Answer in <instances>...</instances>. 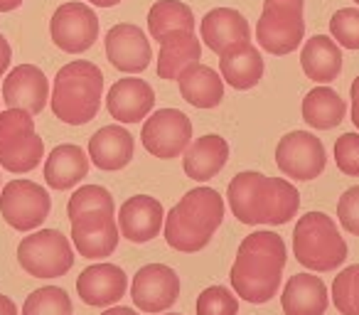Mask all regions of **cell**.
Instances as JSON below:
<instances>
[{"label": "cell", "instance_id": "1", "mask_svg": "<svg viewBox=\"0 0 359 315\" xmlns=\"http://www.w3.org/2000/svg\"><path fill=\"white\" fill-rule=\"evenodd\" d=\"M288 261L285 241L273 232H254L244 236L231 266V286L246 303H269L280 286Z\"/></svg>", "mask_w": 359, "mask_h": 315}, {"label": "cell", "instance_id": "2", "mask_svg": "<svg viewBox=\"0 0 359 315\" xmlns=\"http://www.w3.org/2000/svg\"><path fill=\"white\" fill-rule=\"evenodd\" d=\"M226 200L241 224H285L298 215L300 192L283 177L246 170L229 182Z\"/></svg>", "mask_w": 359, "mask_h": 315}, {"label": "cell", "instance_id": "3", "mask_svg": "<svg viewBox=\"0 0 359 315\" xmlns=\"http://www.w3.org/2000/svg\"><path fill=\"white\" fill-rule=\"evenodd\" d=\"M224 220V200L212 187H195L165 215V241L175 251L195 254L212 241Z\"/></svg>", "mask_w": 359, "mask_h": 315}, {"label": "cell", "instance_id": "4", "mask_svg": "<svg viewBox=\"0 0 359 315\" xmlns=\"http://www.w3.org/2000/svg\"><path fill=\"white\" fill-rule=\"evenodd\" d=\"M104 94V74L94 62L76 60L65 65L55 76L52 111L62 123L84 126L99 114Z\"/></svg>", "mask_w": 359, "mask_h": 315}, {"label": "cell", "instance_id": "5", "mask_svg": "<svg viewBox=\"0 0 359 315\" xmlns=\"http://www.w3.org/2000/svg\"><path fill=\"white\" fill-rule=\"evenodd\" d=\"M295 259L310 271H334L347 259V244L337 232L332 217L325 212H308L298 220L293 229Z\"/></svg>", "mask_w": 359, "mask_h": 315}, {"label": "cell", "instance_id": "6", "mask_svg": "<svg viewBox=\"0 0 359 315\" xmlns=\"http://www.w3.org/2000/svg\"><path fill=\"white\" fill-rule=\"evenodd\" d=\"M45 143L35 133L32 114L20 109H8L0 114V166L3 170L32 173L42 163Z\"/></svg>", "mask_w": 359, "mask_h": 315}, {"label": "cell", "instance_id": "7", "mask_svg": "<svg viewBox=\"0 0 359 315\" xmlns=\"http://www.w3.org/2000/svg\"><path fill=\"white\" fill-rule=\"evenodd\" d=\"M305 37L303 0H264L256 40L269 55H290Z\"/></svg>", "mask_w": 359, "mask_h": 315}, {"label": "cell", "instance_id": "8", "mask_svg": "<svg viewBox=\"0 0 359 315\" xmlns=\"http://www.w3.org/2000/svg\"><path fill=\"white\" fill-rule=\"evenodd\" d=\"M18 261L32 279H60L74 266V251L62 232L42 229L20 241Z\"/></svg>", "mask_w": 359, "mask_h": 315}, {"label": "cell", "instance_id": "9", "mask_svg": "<svg viewBox=\"0 0 359 315\" xmlns=\"http://www.w3.org/2000/svg\"><path fill=\"white\" fill-rule=\"evenodd\" d=\"M52 200L42 185L32 180H11L0 195V215L13 229L32 232L50 217Z\"/></svg>", "mask_w": 359, "mask_h": 315}, {"label": "cell", "instance_id": "10", "mask_svg": "<svg viewBox=\"0 0 359 315\" xmlns=\"http://www.w3.org/2000/svg\"><path fill=\"white\" fill-rule=\"evenodd\" d=\"M276 163L285 177L315 180L318 175H323L327 158H325V145L318 135L308 133V130H290L278 140Z\"/></svg>", "mask_w": 359, "mask_h": 315}, {"label": "cell", "instance_id": "11", "mask_svg": "<svg viewBox=\"0 0 359 315\" xmlns=\"http://www.w3.org/2000/svg\"><path fill=\"white\" fill-rule=\"evenodd\" d=\"M52 42L67 55H81L99 40V18L86 3H65L50 22Z\"/></svg>", "mask_w": 359, "mask_h": 315}, {"label": "cell", "instance_id": "12", "mask_svg": "<svg viewBox=\"0 0 359 315\" xmlns=\"http://www.w3.org/2000/svg\"><path fill=\"white\" fill-rule=\"evenodd\" d=\"M140 140L155 158H163V161L177 158L190 148L192 121L177 109H160L150 119H145Z\"/></svg>", "mask_w": 359, "mask_h": 315}, {"label": "cell", "instance_id": "13", "mask_svg": "<svg viewBox=\"0 0 359 315\" xmlns=\"http://www.w3.org/2000/svg\"><path fill=\"white\" fill-rule=\"evenodd\" d=\"M180 295V276L165 264H148L135 274L130 298L140 313H163Z\"/></svg>", "mask_w": 359, "mask_h": 315}, {"label": "cell", "instance_id": "14", "mask_svg": "<svg viewBox=\"0 0 359 315\" xmlns=\"http://www.w3.org/2000/svg\"><path fill=\"white\" fill-rule=\"evenodd\" d=\"M106 57L118 72L126 74H138L153 60V50L145 37V32L138 25L121 22L106 32Z\"/></svg>", "mask_w": 359, "mask_h": 315}, {"label": "cell", "instance_id": "15", "mask_svg": "<svg viewBox=\"0 0 359 315\" xmlns=\"http://www.w3.org/2000/svg\"><path fill=\"white\" fill-rule=\"evenodd\" d=\"M50 99V84L40 67L20 65L3 81V101L8 109H20L27 114H42Z\"/></svg>", "mask_w": 359, "mask_h": 315}, {"label": "cell", "instance_id": "16", "mask_svg": "<svg viewBox=\"0 0 359 315\" xmlns=\"http://www.w3.org/2000/svg\"><path fill=\"white\" fill-rule=\"evenodd\" d=\"M72 241L84 259H106L118 246V224L106 212L81 215L72 222Z\"/></svg>", "mask_w": 359, "mask_h": 315}, {"label": "cell", "instance_id": "17", "mask_svg": "<svg viewBox=\"0 0 359 315\" xmlns=\"http://www.w3.org/2000/svg\"><path fill=\"white\" fill-rule=\"evenodd\" d=\"M155 106V91L138 76L118 79L109 89L106 109L118 123H140Z\"/></svg>", "mask_w": 359, "mask_h": 315}, {"label": "cell", "instance_id": "18", "mask_svg": "<svg viewBox=\"0 0 359 315\" xmlns=\"http://www.w3.org/2000/svg\"><path fill=\"white\" fill-rule=\"evenodd\" d=\"M165 224V210L155 197L135 195L121 205L118 229L133 244H145L160 234V227Z\"/></svg>", "mask_w": 359, "mask_h": 315}, {"label": "cell", "instance_id": "19", "mask_svg": "<svg viewBox=\"0 0 359 315\" xmlns=\"http://www.w3.org/2000/svg\"><path fill=\"white\" fill-rule=\"evenodd\" d=\"M126 288H128V279L123 269L116 264H94L81 271V276L76 279V290L81 300L94 308L118 303L126 295Z\"/></svg>", "mask_w": 359, "mask_h": 315}, {"label": "cell", "instance_id": "20", "mask_svg": "<svg viewBox=\"0 0 359 315\" xmlns=\"http://www.w3.org/2000/svg\"><path fill=\"white\" fill-rule=\"evenodd\" d=\"M200 35L212 52L222 55L239 42H249L251 27L246 18L234 8H215L200 22Z\"/></svg>", "mask_w": 359, "mask_h": 315}, {"label": "cell", "instance_id": "21", "mask_svg": "<svg viewBox=\"0 0 359 315\" xmlns=\"http://www.w3.org/2000/svg\"><path fill=\"white\" fill-rule=\"evenodd\" d=\"M135 140L121 123H111L99 128L89 140V158L99 170L116 173L126 168L133 158Z\"/></svg>", "mask_w": 359, "mask_h": 315}, {"label": "cell", "instance_id": "22", "mask_svg": "<svg viewBox=\"0 0 359 315\" xmlns=\"http://www.w3.org/2000/svg\"><path fill=\"white\" fill-rule=\"evenodd\" d=\"M222 79L234 89H254L264 76V57L251 42H239L219 55Z\"/></svg>", "mask_w": 359, "mask_h": 315}, {"label": "cell", "instance_id": "23", "mask_svg": "<svg viewBox=\"0 0 359 315\" xmlns=\"http://www.w3.org/2000/svg\"><path fill=\"white\" fill-rule=\"evenodd\" d=\"M280 305H283L285 315H325L327 286L315 274H295L285 283Z\"/></svg>", "mask_w": 359, "mask_h": 315}, {"label": "cell", "instance_id": "24", "mask_svg": "<svg viewBox=\"0 0 359 315\" xmlns=\"http://www.w3.org/2000/svg\"><path fill=\"white\" fill-rule=\"evenodd\" d=\"M180 94L195 109H215L224 99V79L212 67L195 62L177 76Z\"/></svg>", "mask_w": 359, "mask_h": 315}, {"label": "cell", "instance_id": "25", "mask_svg": "<svg viewBox=\"0 0 359 315\" xmlns=\"http://www.w3.org/2000/svg\"><path fill=\"white\" fill-rule=\"evenodd\" d=\"M89 173V155L74 143H62L47 155L45 182L52 190H69Z\"/></svg>", "mask_w": 359, "mask_h": 315}, {"label": "cell", "instance_id": "26", "mask_svg": "<svg viewBox=\"0 0 359 315\" xmlns=\"http://www.w3.org/2000/svg\"><path fill=\"white\" fill-rule=\"evenodd\" d=\"M202 60V45L195 32H170L160 40L158 74L160 79L177 81L182 69Z\"/></svg>", "mask_w": 359, "mask_h": 315}, {"label": "cell", "instance_id": "27", "mask_svg": "<svg viewBox=\"0 0 359 315\" xmlns=\"http://www.w3.org/2000/svg\"><path fill=\"white\" fill-rule=\"evenodd\" d=\"M229 161V143L222 135H202L187 148L185 153V173L197 182L212 180Z\"/></svg>", "mask_w": 359, "mask_h": 315}, {"label": "cell", "instance_id": "28", "mask_svg": "<svg viewBox=\"0 0 359 315\" xmlns=\"http://www.w3.org/2000/svg\"><path fill=\"white\" fill-rule=\"evenodd\" d=\"M300 65L308 79L327 84V81L337 79L342 72V52L339 45L327 35H315L305 42L303 52H300Z\"/></svg>", "mask_w": 359, "mask_h": 315}, {"label": "cell", "instance_id": "29", "mask_svg": "<svg viewBox=\"0 0 359 315\" xmlns=\"http://www.w3.org/2000/svg\"><path fill=\"white\" fill-rule=\"evenodd\" d=\"M344 114H347V104H344L342 96L334 89H330V86H315L303 99L305 123L318 130H330V128H334V126H339Z\"/></svg>", "mask_w": 359, "mask_h": 315}, {"label": "cell", "instance_id": "30", "mask_svg": "<svg viewBox=\"0 0 359 315\" xmlns=\"http://www.w3.org/2000/svg\"><path fill=\"white\" fill-rule=\"evenodd\" d=\"M195 13L180 0H158L148 11V30L158 42L170 32H195Z\"/></svg>", "mask_w": 359, "mask_h": 315}, {"label": "cell", "instance_id": "31", "mask_svg": "<svg viewBox=\"0 0 359 315\" xmlns=\"http://www.w3.org/2000/svg\"><path fill=\"white\" fill-rule=\"evenodd\" d=\"M91 212H106V215H114L116 205L114 197L106 187L101 185H84L69 197V205H67V217L72 222L79 220L81 215H91Z\"/></svg>", "mask_w": 359, "mask_h": 315}, {"label": "cell", "instance_id": "32", "mask_svg": "<svg viewBox=\"0 0 359 315\" xmlns=\"http://www.w3.org/2000/svg\"><path fill=\"white\" fill-rule=\"evenodd\" d=\"M22 315H72V298L65 288L45 286L27 295L22 303Z\"/></svg>", "mask_w": 359, "mask_h": 315}, {"label": "cell", "instance_id": "33", "mask_svg": "<svg viewBox=\"0 0 359 315\" xmlns=\"http://www.w3.org/2000/svg\"><path fill=\"white\" fill-rule=\"evenodd\" d=\"M332 303L342 315H359V264L347 266L334 276Z\"/></svg>", "mask_w": 359, "mask_h": 315}, {"label": "cell", "instance_id": "34", "mask_svg": "<svg viewBox=\"0 0 359 315\" xmlns=\"http://www.w3.org/2000/svg\"><path fill=\"white\" fill-rule=\"evenodd\" d=\"M239 300L224 286H210L197 298V315H236Z\"/></svg>", "mask_w": 359, "mask_h": 315}, {"label": "cell", "instance_id": "35", "mask_svg": "<svg viewBox=\"0 0 359 315\" xmlns=\"http://www.w3.org/2000/svg\"><path fill=\"white\" fill-rule=\"evenodd\" d=\"M330 32L337 45L347 50H359V11L357 8H342L330 20Z\"/></svg>", "mask_w": 359, "mask_h": 315}, {"label": "cell", "instance_id": "36", "mask_svg": "<svg viewBox=\"0 0 359 315\" xmlns=\"http://www.w3.org/2000/svg\"><path fill=\"white\" fill-rule=\"evenodd\" d=\"M334 163L349 177H359V133H342L334 140Z\"/></svg>", "mask_w": 359, "mask_h": 315}, {"label": "cell", "instance_id": "37", "mask_svg": "<svg viewBox=\"0 0 359 315\" xmlns=\"http://www.w3.org/2000/svg\"><path fill=\"white\" fill-rule=\"evenodd\" d=\"M337 217L339 224L349 232V234L359 236V185L349 187L337 202Z\"/></svg>", "mask_w": 359, "mask_h": 315}, {"label": "cell", "instance_id": "38", "mask_svg": "<svg viewBox=\"0 0 359 315\" xmlns=\"http://www.w3.org/2000/svg\"><path fill=\"white\" fill-rule=\"evenodd\" d=\"M11 60H13V50H11V45H8L6 37L0 35V76L8 72V67H11Z\"/></svg>", "mask_w": 359, "mask_h": 315}, {"label": "cell", "instance_id": "39", "mask_svg": "<svg viewBox=\"0 0 359 315\" xmlns=\"http://www.w3.org/2000/svg\"><path fill=\"white\" fill-rule=\"evenodd\" d=\"M349 96H352V123L359 128V76L349 86Z\"/></svg>", "mask_w": 359, "mask_h": 315}, {"label": "cell", "instance_id": "40", "mask_svg": "<svg viewBox=\"0 0 359 315\" xmlns=\"http://www.w3.org/2000/svg\"><path fill=\"white\" fill-rule=\"evenodd\" d=\"M0 315H18V305L3 293H0Z\"/></svg>", "mask_w": 359, "mask_h": 315}, {"label": "cell", "instance_id": "41", "mask_svg": "<svg viewBox=\"0 0 359 315\" xmlns=\"http://www.w3.org/2000/svg\"><path fill=\"white\" fill-rule=\"evenodd\" d=\"M22 6V0H0V13H11Z\"/></svg>", "mask_w": 359, "mask_h": 315}, {"label": "cell", "instance_id": "42", "mask_svg": "<svg viewBox=\"0 0 359 315\" xmlns=\"http://www.w3.org/2000/svg\"><path fill=\"white\" fill-rule=\"evenodd\" d=\"M101 315H138V313H135L133 308H123V305H121V308H109L106 313H101Z\"/></svg>", "mask_w": 359, "mask_h": 315}, {"label": "cell", "instance_id": "43", "mask_svg": "<svg viewBox=\"0 0 359 315\" xmlns=\"http://www.w3.org/2000/svg\"><path fill=\"white\" fill-rule=\"evenodd\" d=\"M89 3H94V6H99V8H114V6H118L121 0H89Z\"/></svg>", "mask_w": 359, "mask_h": 315}, {"label": "cell", "instance_id": "44", "mask_svg": "<svg viewBox=\"0 0 359 315\" xmlns=\"http://www.w3.org/2000/svg\"><path fill=\"white\" fill-rule=\"evenodd\" d=\"M168 315H180V313H168Z\"/></svg>", "mask_w": 359, "mask_h": 315}, {"label": "cell", "instance_id": "45", "mask_svg": "<svg viewBox=\"0 0 359 315\" xmlns=\"http://www.w3.org/2000/svg\"><path fill=\"white\" fill-rule=\"evenodd\" d=\"M354 3H357V6H359V0H354Z\"/></svg>", "mask_w": 359, "mask_h": 315}]
</instances>
